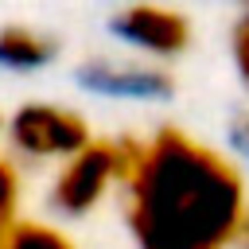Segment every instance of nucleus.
I'll return each instance as SVG.
<instances>
[{
    "instance_id": "obj_1",
    "label": "nucleus",
    "mask_w": 249,
    "mask_h": 249,
    "mask_svg": "<svg viewBox=\"0 0 249 249\" xmlns=\"http://www.w3.org/2000/svg\"><path fill=\"white\" fill-rule=\"evenodd\" d=\"M124 198L140 249H226L249 226L237 167L179 128L132 144Z\"/></svg>"
},
{
    "instance_id": "obj_2",
    "label": "nucleus",
    "mask_w": 249,
    "mask_h": 249,
    "mask_svg": "<svg viewBox=\"0 0 249 249\" xmlns=\"http://www.w3.org/2000/svg\"><path fill=\"white\" fill-rule=\"evenodd\" d=\"M132 160V144H113V140H93L86 152H78L54 179L51 202L62 214H86L101 202L113 179H124Z\"/></svg>"
},
{
    "instance_id": "obj_3",
    "label": "nucleus",
    "mask_w": 249,
    "mask_h": 249,
    "mask_svg": "<svg viewBox=\"0 0 249 249\" xmlns=\"http://www.w3.org/2000/svg\"><path fill=\"white\" fill-rule=\"evenodd\" d=\"M12 144L27 156H78L86 152L89 128L74 109L62 105H23L12 117Z\"/></svg>"
},
{
    "instance_id": "obj_4",
    "label": "nucleus",
    "mask_w": 249,
    "mask_h": 249,
    "mask_svg": "<svg viewBox=\"0 0 249 249\" xmlns=\"http://www.w3.org/2000/svg\"><path fill=\"white\" fill-rule=\"evenodd\" d=\"M78 86L101 97H124V101H163L171 97V78L156 66H121L109 58L82 62L78 66Z\"/></svg>"
},
{
    "instance_id": "obj_5",
    "label": "nucleus",
    "mask_w": 249,
    "mask_h": 249,
    "mask_svg": "<svg viewBox=\"0 0 249 249\" xmlns=\"http://www.w3.org/2000/svg\"><path fill=\"white\" fill-rule=\"evenodd\" d=\"M113 35L148 51V54H179L191 43V23L167 8H124L109 19Z\"/></svg>"
},
{
    "instance_id": "obj_6",
    "label": "nucleus",
    "mask_w": 249,
    "mask_h": 249,
    "mask_svg": "<svg viewBox=\"0 0 249 249\" xmlns=\"http://www.w3.org/2000/svg\"><path fill=\"white\" fill-rule=\"evenodd\" d=\"M54 58V39L27 31V27H4L0 31V66L8 70H39Z\"/></svg>"
},
{
    "instance_id": "obj_7",
    "label": "nucleus",
    "mask_w": 249,
    "mask_h": 249,
    "mask_svg": "<svg viewBox=\"0 0 249 249\" xmlns=\"http://www.w3.org/2000/svg\"><path fill=\"white\" fill-rule=\"evenodd\" d=\"M0 249H74L58 230L39 222H16V230L0 241Z\"/></svg>"
},
{
    "instance_id": "obj_8",
    "label": "nucleus",
    "mask_w": 249,
    "mask_h": 249,
    "mask_svg": "<svg viewBox=\"0 0 249 249\" xmlns=\"http://www.w3.org/2000/svg\"><path fill=\"white\" fill-rule=\"evenodd\" d=\"M16 198H19V183H16V171H12V163H4L0 160V241L16 230Z\"/></svg>"
},
{
    "instance_id": "obj_9",
    "label": "nucleus",
    "mask_w": 249,
    "mask_h": 249,
    "mask_svg": "<svg viewBox=\"0 0 249 249\" xmlns=\"http://www.w3.org/2000/svg\"><path fill=\"white\" fill-rule=\"evenodd\" d=\"M233 66H237V78L241 86L249 89V8L237 16L233 23Z\"/></svg>"
},
{
    "instance_id": "obj_10",
    "label": "nucleus",
    "mask_w": 249,
    "mask_h": 249,
    "mask_svg": "<svg viewBox=\"0 0 249 249\" xmlns=\"http://www.w3.org/2000/svg\"><path fill=\"white\" fill-rule=\"evenodd\" d=\"M230 144L237 148V156L249 160V113L233 117V124H230Z\"/></svg>"
},
{
    "instance_id": "obj_11",
    "label": "nucleus",
    "mask_w": 249,
    "mask_h": 249,
    "mask_svg": "<svg viewBox=\"0 0 249 249\" xmlns=\"http://www.w3.org/2000/svg\"><path fill=\"white\" fill-rule=\"evenodd\" d=\"M241 241H245V245H249V226H245V237H241Z\"/></svg>"
}]
</instances>
